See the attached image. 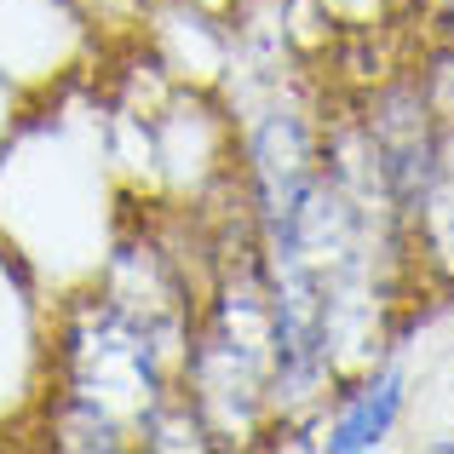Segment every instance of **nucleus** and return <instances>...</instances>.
Returning <instances> with one entry per match:
<instances>
[{
	"label": "nucleus",
	"instance_id": "2",
	"mask_svg": "<svg viewBox=\"0 0 454 454\" xmlns=\"http://www.w3.org/2000/svg\"><path fill=\"white\" fill-rule=\"evenodd\" d=\"M403 409H409V374H403L397 363L368 368L351 391H340V409L328 414L317 449H328V454H368V449H380L403 426Z\"/></svg>",
	"mask_w": 454,
	"mask_h": 454
},
{
	"label": "nucleus",
	"instance_id": "3",
	"mask_svg": "<svg viewBox=\"0 0 454 454\" xmlns=\"http://www.w3.org/2000/svg\"><path fill=\"white\" fill-rule=\"evenodd\" d=\"M35 277L6 242H0V426L12 420V403H29L23 363H35Z\"/></svg>",
	"mask_w": 454,
	"mask_h": 454
},
{
	"label": "nucleus",
	"instance_id": "1",
	"mask_svg": "<svg viewBox=\"0 0 454 454\" xmlns=\"http://www.w3.org/2000/svg\"><path fill=\"white\" fill-rule=\"evenodd\" d=\"M92 58V18L81 0H0V75L29 104L52 98Z\"/></svg>",
	"mask_w": 454,
	"mask_h": 454
},
{
	"label": "nucleus",
	"instance_id": "4",
	"mask_svg": "<svg viewBox=\"0 0 454 454\" xmlns=\"http://www.w3.org/2000/svg\"><path fill=\"white\" fill-rule=\"evenodd\" d=\"M23 104H29V98H23V92H18V87H12V81H6V75H0V145H6V133H12V127H18V115H23Z\"/></svg>",
	"mask_w": 454,
	"mask_h": 454
}]
</instances>
